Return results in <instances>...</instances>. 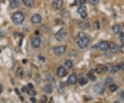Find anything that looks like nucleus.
<instances>
[{"mask_svg":"<svg viewBox=\"0 0 124 103\" xmlns=\"http://www.w3.org/2000/svg\"><path fill=\"white\" fill-rule=\"evenodd\" d=\"M41 102L43 103H45L47 102V98L45 96H43L42 97V98H41Z\"/></svg>","mask_w":124,"mask_h":103,"instance_id":"f704fd0d","label":"nucleus"},{"mask_svg":"<svg viewBox=\"0 0 124 103\" xmlns=\"http://www.w3.org/2000/svg\"><path fill=\"white\" fill-rule=\"evenodd\" d=\"M63 3V0H54V1L52 4V6L55 9H59L62 7Z\"/></svg>","mask_w":124,"mask_h":103,"instance_id":"9d476101","label":"nucleus"},{"mask_svg":"<svg viewBox=\"0 0 124 103\" xmlns=\"http://www.w3.org/2000/svg\"><path fill=\"white\" fill-rule=\"evenodd\" d=\"M17 75L19 77H22V75H23V69L22 68H18V69L17 71Z\"/></svg>","mask_w":124,"mask_h":103,"instance_id":"bb28decb","label":"nucleus"},{"mask_svg":"<svg viewBox=\"0 0 124 103\" xmlns=\"http://www.w3.org/2000/svg\"><path fill=\"white\" fill-rule=\"evenodd\" d=\"M68 55H69V56H73V57H74V56H77V52L76 51H74L72 50L71 51L69 52Z\"/></svg>","mask_w":124,"mask_h":103,"instance_id":"473e14b6","label":"nucleus"},{"mask_svg":"<svg viewBox=\"0 0 124 103\" xmlns=\"http://www.w3.org/2000/svg\"><path fill=\"white\" fill-rule=\"evenodd\" d=\"M110 51L112 52V53H117V52L119 51V48L118 46V45L115 43H112L110 46Z\"/></svg>","mask_w":124,"mask_h":103,"instance_id":"ddd939ff","label":"nucleus"},{"mask_svg":"<svg viewBox=\"0 0 124 103\" xmlns=\"http://www.w3.org/2000/svg\"><path fill=\"white\" fill-rule=\"evenodd\" d=\"M64 64H65V66H67L68 68H72L73 66V62L70 59H67Z\"/></svg>","mask_w":124,"mask_h":103,"instance_id":"4be33fe9","label":"nucleus"},{"mask_svg":"<svg viewBox=\"0 0 124 103\" xmlns=\"http://www.w3.org/2000/svg\"><path fill=\"white\" fill-rule=\"evenodd\" d=\"M43 90H44V92H46V93L50 94V93H51L52 91V85L51 84H46L44 87Z\"/></svg>","mask_w":124,"mask_h":103,"instance_id":"f3484780","label":"nucleus"},{"mask_svg":"<svg viewBox=\"0 0 124 103\" xmlns=\"http://www.w3.org/2000/svg\"><path fill=\"white\" fill-rule=\"evenodd\" d=\"M119 50H120V51L121 52V53H124V44L120 47V49H119Z\"/></svg>","mask_w":124,"mask_h":103,"instance_id":"c9c22d12","label":"nucleus"},{"mask_svg":"<svg viewBox=\"0 0 124 103\" xmlns=\"http://www.w3.org/2000/svg\"><path fill=\"white\" fill-rule=\"evenodd\" d=\"M99 49L102 51H106L108 48H109V44H108V42L107 41H102L99 45Z\"/></svg>","mask_w":124,"mask_h":103,"instance_id":"9b49d317","label":"nucleus"},{"mask_svg":"<svg viewBox=\"0 0 124 103\" xmlns=\"http://www.w3.org/2000/svg\"></svg>","mask_w":124,"mask_h":103,"instance_id":"c03bdc74","label":"nucleus"},{"mask_svg":"<svg viewBox=\"0 0 124 103\" xmlns=\"http://www.w3.org/2000/svg\"><path fill=\"white\" fill-rule=\"evenodd\" d=\"M107 71V69L106 65H100L96 69V72L97 74H101L102 72H106Z\"/></svg>","mask_w":124,"mask_h":103,"instance_id":"2eb2a0df","label":"nucleus"},{"mask_svg":"<svg viewBox=\"0 0 124 103\" xmlns=\"http://www.w3.org/2000/svg\"><path fill=\"white\" fill-rule=\"evenodd\" d=\"M119 39H120V41H121V42L124 43V33H123V32H120Z\"/></svg>","mask_w":124,"mask_h":103,"instance_id":"2f4dec72","label":"nucleus"},{"mask_svg":"<svg viewBox=\"0 0 124 103\" xmlns=\"http://www.w3.org/2000/svg\"><path fill=\"white\" fill-rule=\"evenodd\" d=\"M77 75L75 74H71L69 78H68V82L70 84H75L76 82H77Z\"/></svg>","mask_w":124,"mask_h":103,"instance_id":"f8f14e48","label":"nucleus"},{"mask_svg":"<svg viewBox=\"0 0 124 103\" xmlns=\"http://www.w3.org/2000/svg\"><path fill=\"white\" fill-rule=\"evenodd\" d=\"M90 39L86 35L83 34V33H79V39L77 41V45L80 49H85L88 46Z\"/></svg>","mask_w":124,"mask_h":103,"instance_id":"f257e3e1","label":"nucleus"},{"mask_svg":"<svg viewBox=\"0 0 124 103\" xmlns=\"http://www.w3.org/2000/svg\"><path fill=\"white\" fill-rule=\"evenodd\" d=\"M94 27H95L96 29H99V28H100V24H99V22H95V23H94Z\"/></svg>","mask_w":124,"mask_h":103,"instance_id":"72a5a7b5","label":"nucleus"},{"mask_svg":"<svg viewBox=\"0 0 124 103\" xmlns=\"http://www.w3.org/2000/svg\"><path fill=\"white\" fill-rule=\"evenodd\" d=\"M117 103V102H114V103Z\"/></svg>","mask_w":124,"mask_h":103,"instance_id":"37998d69","label":"nucleus"},{"mask_svg":"<svg viewBox=\"0 0 124 103\" xmlns=\"http://www.w3.org/2000/svg\"><path fill=\"white\" fill-rule=\"evenodd\" d=\"M93 90L96 94L99 95H102L103 93L104 92V87L103 84L101 83H98L95 84L93 87Z\"/></svg>","mask_w":124,"mask_h":103,"instance_id":"423d86ee","label":"nucleus"},{"mask_svg":"<svg viewBox=\"0 0 124 103\" xmlns=\"http://www.w3.org/2000/svg\"><path fill=\"white\" fill-rule=\"evenodd\" d=\"M119 71V69H118L117 66H112V68H111L110 72H111L112 74H117Z\"/></svg>","mask_w":124,"mask_h":103,"instance_id":"5701e85b","label":"nucleus"},{"mask_svg":"<svg viewBox=\"0 0 124 103\" xmlns=\"http://www.w3.org/2000/svg\"><path fill=\"white\" fill-rule=\"evenodd\" d=\"M33 88V86H32V84H31L30 83L28 84V88H29V89H32Z\"/></svg>","mask_w":124,"mask_h":103,"instance_id":"58836bf2","label":"nucleus"},{"mask_svg":"<svg viewBox=\"0 0 124 103\" xmlns=\"http://www.w3.org/2000/svg\"><path fill=\"white\" fill-rule=\"evenodd\" d=\"M2 90H3V87H2V85L0 84V93L2 92Z\"/></svg>","mask_w":124,"mask_h":103,"instance_id":"a19ab883","label":"nucleus"},{"mask_svg":"<svg viewBox=\"0 0 124 103\" xmlns=\"http://www.w3.org/2000/svg\"></svg>","mask_w":124,"mask_h":103,"instance_id":"a18cd8bd","label":"nucleus"},{"mask_svg":"<svg viewBox=\"0 0 124 103\" xmlns=\"http://www.w3.org/2000/svg\"><path fill=\"white\" fill-rule=\"evenodd\" d=\"M22 1H23V4L28 7H32L35 4L34 0H22Z\"/></svg>","mask_w":124,"mask_h":103,"instance_id":"dca6fc26","label":"nucleus"},{"mask_svg":"<svg viewBox=\"0 0 124 103\" xmlns=\"http://www.w3.org/2000/svg\"><path fill=\"white\" fill-rule=\"evenodd\" d=\"M110 90L112 91V92H115V91H116L117 89H118V87H117V85H115V84H112V85H110L109 87Z\"/></svg>","mask_w":124,"mask_h":103,"instance_id":"393cba45","label":"nucleus"},{"mask_svg":"<svg viewBox=\"0 0 124 103\" xmlns=\"http://www.w3.org/2000/svg\"><path fill=\"white\" fill-rule=\"evenodd\" d=\"M79 26H80V28L81 29L86 30L88 28V24L86 22H81L80 24H79Z\"/></svg>","mask_w":124,"mask_h":103,"instance_id":"412c9836","label":"nucleus"},{"mask_svg":"<svg viewBox=\"0 0 124 103\" xmlns=\"http://www.w3.org/2000/svg\"><path fill=\"white\" fill-rule=\"evenodd\" d=\"M89 1V3L93 6H96L98 4V2H99V0H88Z\"/></svg>","mask_w":124,"mask_h":103,"instance_id":"7c9ffc66","label":"nucleus"},{"mask_svg":"<svg viewBox=\"0 0 124 103\" xmlns=\"http://www.w3.org/2000/svg\"><path fill=\"white\" fill-rule=\"evenodd\" d=\"M60 15L63 17V18H68L70 16V13L67 10H62L60 12Z\"/></svg>","mask_w":124,"mask_h":103,"instance_id":"aec40b11","label":"nucleus"},{"mask_svg":"<svg viewBox=\"0 0 124 103\" xmlns=\"http://www.w3.org/2000/svg\"><path fill=\"white\" fill-rule=\"evenodd\" d=\"M26 91L29 95H30V96H35V94H36L35 91H34L32 89H29V88H28V90H26Z\"/></svg>","mask_w":124,"mask_h":103,"instance_id":"c85d7f7f","label":"nucleus"},{"mask_svg":"<svg viewBox=\"0 0 124 103\" xmlns=\"http://www.w3.org/2000/svg\"><path fill=\"white\" fill-rule=\"evenodd\" d=\"M87 80H86V79L85 78H83V77H82L80 79V84L81 85H84V84H86V83H87Z\"/></svg>","mask_w":124,"mask_h":103,"instance_id":"c756f323","label":"nucleus"},{"mask_svg":"<svg viewBox=\"0 0 124 103\" xmlns=\"http://www.w3.org/2000/svg\"><path fill=\"white\" fill-rule=\"evenodd\" d=\"M88 76L90 77V78L92 80H95V75H94V72H93V71H90L88 73Z\"/></svg>","mask_w":124,"mask_h":103,"instance_id":"a878e982","label":"nucleus"},{"mask_svg":"<svg viewBox=\"0 0 124 103\" xmlns=\"http://www.w3.org/2000/svg\"><path fill=\"white\" fill-rule=\"evenodd\" d=\"M30 101H31L32 103H35V102H36V100H35V98L32 97V98H30Z\"/></svg>","mask_w":124,"mask_h":103,"instance_id":"4c0bfd02","label":"nucleus"},{"mask_svg":"<svg viewBox=\"0 0 124 103\" xmlns=\"http://www.w3.org/2000/svg\"><path fill=\"white\" fill-rule=\"evenodd\" d=\"M39 58L41 59V61H42V62H44V61H45V58H44V57H42L41 55H39Z\"/></svg>","mask_w":124,"mask_h":103,"instance_id":"e433bc0d","label":"nucleus"},{"mask_svg":"<svg viewBox=\"0 0 124 103\" xmlns=\"http://www.w3.org/2000/svg\"><path fill=\"white\" fill-rule=\"evenodd\" d=\"M24 15L21 11H17L13 15V21L15 24H22L24 21Z\"/></svg>","mask_w":124,"mask_h":103,"instance_id":"f03ea898","label":"nucleus"},{"mask_svg":"<svg viewBox=\"0 0 124 103\" xmlns=\"http://www.w3.org/2000/svg\"><path fill=\"white\" fill-rule=\"evenodd\" d=\"M121 28L119 25H115L112 28V31L115 34H118L121 32Z\"/></svg>","mask_w":124,"mask_h":103,"instance_id":"6ab92c4d","label":"nucleus"},{"mask_svg":"<svg viewBox=\"0 0 124 103\" xmlns=\"http://www.w3.org/2000/svg\"><path fill=\"white\" fill-rule=\"evenodd\" d=\"M23 63H26V60L25 59H23Z\"/></svg>","mask_w":124,"mask_h":103,"instance_id":"79ce46f5","label":"nucleus"},{"mask_svg":"<svg viewBox=\"0 0 124 103\" xmlns=\"http://www.w3.org/2000/svg\"><path fill=\"white\" fill-rule=\"evenodd\" d=\"M0 52H1V51H0Z\"/></svg>","mask_w":124,"mask_h":103,"instance_id":"49530a36","label":"nucleus"},{"mask_svg":"<svg viewBox=\"0 0 124 103\" xmlns=\"http://www.w3.org/2000/svg\"><path fill=\"white\" fill-rule=\"evenodd\" d=\"M103 84H104V85H105L106 87H109L110 85H112V84H114V80H113V79H112V78H107L105 80Z\"/></svg>","mask_w":124,"mask_h":103,"instance_id":"a211bd4d","label":"nucleus"},{"mask_svg":"<svg viewBox=\"0 0 124 103\" xmlns=\"http://www.w3.org/2000/svg\"><path fill=\"white\" fill-rule=\"evenodd\" d=\"M57 75H58L59 77L63 78V77H65L67 75V71H66V69L64 66H60L57 68Z\"/></svg>","mask_w":124,"mask_h":103,"instance_id":"6e6552de","label":"nucleus"},{"mask_svg":"<svg viewBox=\"0 0 124 103\" xmlns=\"http://www.w3.org/2000/svg\"><path fill=\"white\" fill-rule=\"evenodd\" d=\"M117 67H118L119 70H120V71H124V62H121L120 64H119L117 65Z\"/></svg>","mask_w":124,"mask_h":103,"instance_id":"cd10ccee","label":"nucleus"},{"mask_svg":"<svg viewBox=\"0 0 124 103\" xmlns=\"http://www.w3.org/2000/svg\"><path fill=\"white\" fill-rule=\"evenodd\" d=\"M121 100L124 102V92L122 93V94H121Z\"/></svg>","mask_w":124,"mask_h":103,"instance_id":"ea45409f","label":"nucleus"},{"mask_svg":"<svg viewBox=\"0 0 124 103\" xmlns=\"http://www.w3.org/2000/svg\"><path fill=\"white\" fill-rule=\"evenodd\" d=\"M79 14L81 15V17L84 19V20H86L88 18V14L86 13V6H84V5H81L80 6L78 10H77Z\"/></svg>","mask_w":124,"mask_h":103,"instance_id":"39448f33","label":"nucleus"},{"mask_svg":"<svg viewBox=\"0 0 124 103\" xmlns=\"http://www.w3.org/2000/svg\"><path fill=\"white\" fill-rule=\"evenodd\" d=\"M41 39L39 37H34L31 39V45L33 48L37 49L41 45Z\"/></svg>","mask_w":124,"mask_h":103,"instance_id":"0eeeda50","label":"nucleus"},{"mask_svg":"<svg viewBox=\"0 0 124 103\" xmlns=\"http://www.w3.org/2000/svg\"><path fill=\"white\" fill-rule=\"evenodd\" d=\"M86 2V0H75V4L78 6L84 5Z\"/></svg>","mask_w":124,"mask_h":103,"instance_id":"b1692460","label":"nucleus"},{"mask_svg":"<svg viewBox=\"0 0 124 103\" xmlns=\"http://www.w3.org/2000/svg\"><path fill=\"white\" fill-rule=\"evenodd\" d=\"M66 51V47L64 46H57L53 48V53L56 55H61Z\"/></svg>","mask_w":124,"mask_h":103,"instance_id":"20e7f679","label":"nucleus"},{"mask_svg":"<svg viewBox=\"0 0 124 103\" xmlns=\"http://www.w3.org/2000/svg\"><path fill=\"white\" fill-rule=\"evenodd\" d=\"M31 22L34 24H39L41 22V15L39 14H35L32 15V17H31Z\"/></svg>","mask_w":124,"mask_h":103,"instance_id":"1a4fd4ad","label":"nucleus"},{"mask_svg":"<svg viewBox=\"0 0 124 103\" xmlns=\"http://www.w3.org/2000/svg\"><path fill=\"white\" fill-rule=\"evenodd\" d=\"M66 34H67V31L65 29L62 28L61 29L58 30L56 34H55V38L57 39V40L58 41H62L64 39V38L66 37Z\"/></svg>","mask_w":124,"mask_h":103,"instance_id":"7ed1b4c3","label":"nucleus"},{"mask_svg":"<svg viewBox=\"0 0 124 103\" xmlns=\"http://www.w3.org/2000/svg\"><path fill=\"white\" fill-rule=\"evenodd\" d=\"M19 5V0H10V6L11 8H16Z\"/></svg>","mask_w":124,"mask_h":103,"instance_id":"4468645a","label":"nucleus"}]
</instances>
